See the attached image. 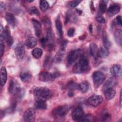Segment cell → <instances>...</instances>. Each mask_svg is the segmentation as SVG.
I'll return each mask as SVG.
<instances>
[{"instance_id": "1", "label": "cell", "mask_w": 122, "mask_h": 122, "mask_svg": "<svg viewBox=\"0 0 122 122\" xmlns=\"http://www.w3.org/2000/svg\"><path fill=\"white\" fill-rule=\"evenodd\" d=\"M33 94L36 101H46L52 96L51 91L46 87H36L33 91Z\"/></svg>"}, {"instance_id": "2", "label": "cell", "mask_w": 122, "mask_h": 122, "mask_svg": "<svg viewBox=\"0 0 122 122\" xmlns=\"http://www.w3.org/2000/svg\"><path fill=\"white\" fill-rule=\"evenodd\" d=\"M89 68L88 60L82 56L73 66L72 71L74 73H82L87 72Z\"/></svg>"}, {"instance_id": "3", "label": "cell", "mask_w": 122, "mask_h": 122, "mask_svg": "<svg viewBox=\"0 0 122 122\" xmlns=\"http://www.w3.org/2000/svg\"><path fill=\"white\" fill-rule=\"evenodd\" d=\"M69 110L70 107L67 105L58 106L52 111V114L55 118H61L66 116Z\"/></svg>"}, {"instance_id": "4", "label": "cell", "mask_w": 122, "mask_h": 122, "mask_svg": "<svg viewBox=\"0 0 122 122\" xmlns=\"http://www.w3.org/2000/svg\"><path fill=\"white\" fill-rule=\"evenodd\" d=\"M82 51L80 49L74 50L71 51L67 56V64L68 65H71L78 58L82 57Z\"/></svg>"}, {"instance_id": "5", "label": "cell", "mask_w": 122, "mask_h": 122, "mask_svg": "<svg viewBox=\"0 0 122 122\" xmlns=\"http://www.w3.org/2000/svg\"><path fill=\"white\" fill-rule=\"evenodd\" d=\"M58 76V73H52L47 71H42L39 74V79L43 82H51L54 81Z\"/></svg>"}, {"instance_id": "6", "label": "cell", "mask_w": 122, "mask_h": 122, "mask_svg": "<svg viewBox=\"0 0 122 122\" xmlns=\"http://www.w3.org/2000/svg\"><path fill=\"white\" fill-rule=\"evenodd\" d=\"M92 79L94 85L98 87L102 85L105 79L104 74L101 71H96L92 74Z\"/></svg>"}, {"instance_id": "7", "label": "cell", "mask_w": 122, "mask_h": 122, "mask_svg": "<svg viewBox=\"0 0 122 122\" xmlns=\"http://www.w3.org/2000/svg\"><path fill=\"white\" fill-rule=\"evenodd\" d=\"M9 92L12 95L18 94L21 91L20 86L18 81L14 79L11 80L9 86Z\"/></svg>"}, {"instance_id": "8", "label": "cell", "mask_w": 122, "mask_h": 122, "mask_svg": "<svg viewBox=\"0 0 122 122\" xmlns=\"http://www.w3.org/2000/svg\"><path fill=\"white\" fill-rule=\"evenodd\" d=\"M103 100V99L101 95H93L87 100V102L92 106L97 107L102 103Z\"/></svg>"}, {"instance_id": "9", "label": "cell", "mask_w": 122, "mask_h": 122, "mask_svg": "<svg viewBox=\"0 0 122 122\" xmlns=\"http://www.w3.org/2000/svg\"><path fill=\"white\" fill-rule=\"evenodd\" d=\"M24 44L22 42H20L18 44L15 49V54L18 60H21L24 57L25 54Z\"/></svg>"}, {"instance_id": "10", "label": "cell", "mask_w": 122, "mask_h": 122, "mask_svg": "<svg viewBox=\"0 0 122 122\" xmlns=\"http://www.w3.org/2000/svg\"><path fill=\"white\" fill-rule=\"evenodd\" d=\"M36 112L35 110L32 108L27 109L23 114L24 121L27 122H33L35 117Z\"/></svg>"}, {"instance_id": "11", "label": "cell", "mask_w": 122, "mask_h": 122, "mask_svg": "<svg viewBox=\"0 0 122 122\" xmlns=\"http://www.w3.org/2000/svg\"><path fill=\"white\" fill-rule=\"evenodd\" d=\"M0 35L3 38L4 40H5L7 44L10 46L13 43V39L10 35V28L8 26H6L2 31V33H0Z\"/></svg>"}, {"instance_id": "12", "label": "cell", "mask_w": 122, "mask_h": 122, "mask_svg": "<svg viewBox=\"0 0 122 122\" xmlns=\"http://www.w3.org/2000/svg\"><path fill=\"white\" fill-rule=\"evenodd\" d=\"M47 45L48 46L49 49H51L54 46V33L52 30L49 28L48 30L47 33V37H46Z\"/></svg>"}, {"instance_id": "13", "label": "cell", "mask_w": 122, "mask_h": 122, "mask_svg": "<svg viewBox=\"0 0 122 122\" xmlns=\"http://www.w3.org/2000/svg\"><path fill=\"white\" fill-rule=\"evenodd\" d=\"M110 72L114 77H120L122 76V67L119 64H113L110 68Z\"/></svg>"}, {"instance_id": "14", "label": "cell", "mask_w": 122, "mask_h": 122, "mask_svg": "<svg viewBox=\"0 0 122 122\" xmlns=\"http://www.w3.org/2000/svg\"><path fill=\"white\" fill-rule=\"evenodd\" d=\"M83 115V111L81 108H77L74 110L71 114L72 119L75 121H80Z\"/></svg>"}, {"instance_id": "15", "label": "cell", "mask_w": 122, "mask_h": 122, "mask_svg": "<svg viewBox=\"0 0 122 122\" xmlns=\"http://www.w3.org/2000/svg\"><path fill=\"white\" fill-rule=\"evenodd\" d=\"M65 48L61 47L56 53L53 59V61L55 63H59L61 62L63 59L65 53Z\"/></svg>"}, {"instance_id": "16", "label": "cell", "mask_w": 122, "mask_h": 122, "mask_svg": "<svg viewBox=\"0 0 122 122\" xmlns=\"http://www.w3.org/2000/svg\"><path fill=\"white\" fill-rule=\"evenodd\" d=\"M120 10V7L117 4L111 5L108 9L107 12L109 16H113L119 12Z\"/></svg>"}, {"instance_id": "17", "label": "cell", "mask_w": 122, "mask_h": 122, "mask_svg": "<svg viewBox=\"0 0 122 122\" xmlns=\"http://www.w3.org/2000/svg\"><path fill=\"white\" fill-rule=\"evenodd\" d=\"M32 22L33 24L35 35L37 37H40L41 33V23L34 19L32 20Z\"/></svg>"}, {"instance_id": "18", "label": "cell", "mask_w": 122, "mask_h": 122, "mask_svg": "<svg viewBox=\"0 0 122 122\" xmlns=\"http://www.w3.org/2000/svg\"><path fill=\"white\" fill-rule=\"evenodd\" d=\"M117 83V80L114 77L110 78L105 82L103 85V88L104 90L108 88H112V87L115 86Z\"/></svg>"}, {"instance_id": "19", "label": "cell", "mask_w": 122, "mask_h": 122, "mask_svg": "<svg viewBox=\"0 0 122 122\" xmlns=\"http://www.w3.org/2000/svg\"><path fill=\"white\" fill-rule=\"evenodd\" d=\"M24 44L29 49L33 48L37 44V40L33 37L28 38L25 40Z\"/></svg>"}, {"instance_id": "20", "label": "cell", "mask_w": 122, "mask_h": 122, "mask_svg": "<svg viewBox=\"0 0 122 122\" xmlns=\"http://www.w3.org/2000/svg\"><path fill=\"white\" fill-rule=\"evenodd\" d=\"M104 94L106 99L108 100L112 99L116 94V91L112 88H108L104 91Z\"/></svg>"}, {"instance_id": "21", "label": "cell", "mask_w": 122, "mask_h": 122, "mask_svg": "<svg viewBox=\"0 0 122 122\" xmlns=\"http://www.w3.org/2000/svg\"><path fill=\"white\" fill-rule=\"evenodd\" d=\"M5 19L8 24L14 28L16 25V19L14 15L11 13H6L5 16Z\"/></svg>"}, {"instance_id": "22", "label": "cell", "mask_w": 122, "mask_h": 122, "mask_svg": "<svg viewBox=\"0 0 122 122\" xmlns=\"http://www.w3.org/2000/svg\"><path fill=\"white\" fill-rule=\"evenodd\" d=\"M0 85L3 86L6 82L7 79V73L6 68L2 67L0 69Z\"/></svg>"}, {"instance_id": "23", "label": "cell", "mask_w": 122, "mask_h": 122, "mask_svg": "<svg viewBox=\"0 0 122 122\" xmlns=\"http://www.w3.org/2000/svg\"><path fill=\"white\" fill-rule=\"evenodd\" d=\"M98 47L95 43L92 42L90 44L89 47L90 53L94 58H96L98 56Z\"/></svg>"}, {"instance_id": "24", "label": "cell", "mask_w": 122, "mask_h": 122, "mask_svg": "<svg viewBox=\"0 0 122 122\" xmlns=\"http://www.w3.org/2000/svg\"><path fill=\"white\" fill-rule=\"evenodd\" d=\"M109 52L107 49L104 47H101L98 50V56L101 58H106L108 57Z\"/></svg>"}, {"instance_id": "25", "label": "cell", "mask_w": 122, "mask_h": 122, "mask_svg": "<svg viewBox=\"0 0 122 122\" xmlns=\"http://www.w3.org/2000/svg\"><path fill=\"white\" fill-rule=\"evenodd\" d=\"M114 39L116 42L120 46L122 44V31L120 29L116 30L114 34Z\"/></svg>"}, {"instance_id": "26", "label": "cell", "mask_w": 122, "mask_h": 122, "mask_svg": "<svg viewBox=\"0 0 122 122\" xmlns=\"http://www.w3.org/2000/svg\"><path fill=\"white\" fill-rule=\"evenodd\" d=\"M55 26L57 30L58 34L60 38H62L63 37V31L61 22L60 20L59 17H58L55 20Z\"/></svg>"}, {"instance_id": "27", "label": "cell", "mask_w": 122, "mask_h": 122, "mask_svg": "<svg viewBox=\"0 0 122 122\" xmlns=\"http://www.w3.org/2000/svg\"><path fill=\"white\" fill-rule=\"evenodd\" d=\"M102 43H103L104 47L106 49H109L111 45V42L109 40L107 34L105 31H103L102 35Z\"/></svg>"}, {"instance_id": "28", "label": "cell", "mask_w": 122, "mask_h": 122, "mask_svg": "<svg viewBox=\"0 0 122 122\" xmlns=\"http://www.w3.org/2000/svg\"><path fill=\"white\" fill-rule=\"evenodd\" d=\"M34 107L37 109L45 110L47 108V105L45 101H36L34 103Z\"/></svg>"}, {"instance_id": "29", "label": "cell", "mask_w": 122, "mask_h": 122, "mask_svg": "<svg viewBox=\"0 0 122 122\" xmlns=\"http://www.w3.org/2000/svg\"><path fill=\"white\" fill-rule=\"evenodd\" d=\"M107 1L106 0L100 1L99 5V13L100 14H103L106 11L107 5Z\"/></svg>"}, {"instance_id": "30", "label": "cell", "mask_w": 122, "mask_h": 122, "mask_svg": "<svg viewBox=\"0 0 122 122\" xmlns=\"http://www.w3.org/2000/svg\"><path fill=\"white\" fill-rule=\"evenodd\" d=\"M89 88V85L87 81L82 82L78 85V90L83 93L87 92L88 91Z\"/></svg>"}, {"instance_id": "31", "label": "cell", "mask_w": 122, "mask_h": 122, "mask_svg": "<svg viewBox=\"0 0 122 122\" xmlns=\"http://www.w3.org/2000/svg\"><path fill=\"white\" fill-rule=\"evenodd\" d=\"M31 54L35 58L38 59H40L42 56V51L41 49L39 48H35L32 50Z\"/></svg>"}, {"instance_id": "32", "label": "cell", "mask_w": 122, "mask_h": 122, "mask_svg": "<svg viewBox=\"0 0 122 122\" xmlns=\"http://www.w3.org/2000/svg\"><path fill=\"white\" fill-rule=\"evenodd\" d=\"M20 78L22 81L27 82L31 79V75L29 72H23L20 74Z\"/></svg>"}, {"instance_id": "33", "label": "cell", "mask_w": 122, "mask_h": 122, "mask_svg": "<svg viewBox=\"0 0 122 122\" xmlns=\"http://www.w3.org/2000/svg\"><path fill=\"white\" fill-rule=\"evenodd\" d=\"M52 61H53V60L52 59L51 56L50 55L47 56L45 58V60L44 61V63H43L44 67L46 69H49L52 64Z\"/></svg>"}, {"instance_id": "34", "label": "cell", "mask_w": 122, "mask_h": 122, "mask_svg": "<svg viewBox=\"0 0 122 122\" xmlns=\"http://www.w3.org/2000/svg\"><path fill=\"white\" fill-rule=\"evenodd\" d=\"M39 6L41 10L42 11H46L49 8V4L48 2L46 0H40Z\"/></svg>"}, {"instance_id": "35", "label": "cell", "mask_w": 122, "mask_h": 122, "mask_svg": "<svg viewBox=\"0 0 122 122\" xmlns=\"http://www.w3.org/2000/svg\"><path fill=\"white\" fill-rule=\"evenodd\" d=\"M78 85L79 84L74 81H70L67 84V88L71 91L78 89Z\"/></svg>"}, {"instance_id": "36", "label": "cell", "mask_w": 122, "mask_h": 122, "mask_svg": "<svg viewBox=\"0 0 122 122\" xmlns=\"http://www.w3.org/2000/svg\"><path fill=\"white\" fill-rule=\"evenodd\" d=\"M29 12L30 15H39L40 14L39 10L34 6H32L30 8L29 10Z\"/></svg>"}, {"instance_id": "37", "label": "cell", "mask_w": 122, "mask_h": 122, "mask_svg": "<svg viewBox=\"0 0 122 122\" xmlns=\"http://www.w3.org/2000/svg\"><path fill=\"white\" fill-rule=\"evenodd\" d=\"M110 118H111V116H110V114H109L107 112H104L103 113V114L102 115V121H108L109 119H110Z\"/></svg>"}, {"instance_id": "38", "label": "cell", "mask_w": 122, "mask_h": 122, "mask_svg": "<svg viewBox=\"0 0 122 122\" xmlns=\"http://www.w3.org/2000/svg\"><path fill=\"white\" fill-rule=\"evenodd\" d=\"M92 116L90 115H86L85 116H83V117L80 120V121H81V122H90L92 120Z\"/></svg>"}, {"instance_id": "39", "label": "cell", "mask_w": 122, "mask_h": 122, "mask_svg": "<svg viewBox=\"0 0 122 122\" xmlns=\"http://www.w3.org/2000/svg\"><path fill=\"white\" fill-rule=\"evenodd\" d=\"M81 2V0H72L70 2V6L72 8H75L76 7H77L79 4Z\"/></svg>"}, {"instance_id": "40", "label": "cell", "mask_w": 122, "mask_h": 122, "mask_svg": "<svg viewBox=\"0 0 122 122\" xmlns=\"http://www.w3.org/2000/svg\"><path fill=\"white\" fill-rule=\"evenodd\" d=\"M5 45L3 42H0V56L2 57L5 51Z\"/></svg>"}, {"instance_id": "41", "label": "cell", "mask_w": 122, "mask_h": 122, "mask_svg": "<svg viewBox=\"0 0 122 122\" xmlns=\"http://www.w3.org/2000/svg\"><path fill=\"white\" fill-rule=\"evenodd\" d=\"M96 19V20L99 23H104L105 22V20L104 18L101 15H98V16H97Z\"/></svg>"}, {"instance_id": "42", "label": "cell", "mask_w": 122, "mask_h": 122, "mask_svg": "<svg viewBox=\"0 0 122 122\" xmlns=\"http://www.w3.org/2000/svg\"><path fill=\"white\" fill-rule=\"evenodd\" d=\"M75 32V29L73 28H71L69 29H68L67 31V35L69 37H72L74 35Z\"/></svg>"}, {"instance_id": "43", "label": "cell", "mask_w": 122, "mask_h": 122, "mask_svg": "<svg viewBox=\"0 0 122 122\" xmlns=\"http://www.w3.org/2000/svg\"><path fill=\"white\" fill-rule=\"evenodd\" d=\"M41 44L42 45V46L43 48H45L46 47L47 45V40L46 38L45 39V38H42L41 39Z\"/></svg>"}, {"instance_id": "44", "label": "cell", "mask_w": 122, "mask_h": 122, "mask_svg": "<svg viewBox=\"0 0 122 122\" xmlns=\"http://www.w3.org/2000/svg\"><path fill=\"white\" fill-rule=\"evenodd\" d=\"M116 20L118 24L122 26V17L121 16L118 15L116 18Z\"/></svg>"}, {"instance_id": "45", "label": "cell", "mask_w": 122, "mask_h": 122, "mask_svg": "<svg viewBox=\"0 0 122 122\" xmlns=\"http://www.w3.org/2000/svg\"><path fill=\"white\" fill-rule=\"evenodd\" d=\"M5 10V6L4 4V3L0 1V10L1 12H3Z\"/></svg>"}, {"instance_id": "46", "label": "cell", "mask_w": 122, "mask_h": 122, "mask_svg": "<svg viewBox=\"0 0 122 122\" xmlns=\"http://www.w3.org/2000/svg\"><path fill=\"white\" fill-rule=\"evenodd\" d=\"M120 103L121 104H122V90H121L120 94Z\"/></svg>"}, {"instance_id": "47", "label": "cell", "mask_w": 122, "mask_h": 122, "mask_svg": "<svg viewBox=\"0 0 122 122\" xmlns=\"http://www.w3.org/2000/svg\"><path fill=\"white\" fill-rule=\"evenodd\" d=\"M68 96L70 97H71L73 96V93L72 92H70L68 93Z\"/></svg>"}, {"instance_id": "48", "label": "cell", "mask_w": 122, "mask_h": 122, "mask_svg": "<svg viewBox=\"0 0 122 122\" xmlns=\"http://www.w3.org/2000/svg\"><path fill=\"white\" fill-rule=\"evenodd\" d=\"M92 25L91 24L90 26H89V30H90V31L91 32L92 31Z\"/></svg>"}, {"instance_id": "49", "label": "cell", "mask_w": 122, "mask_h": 122, "mask_svg": "<svg viewBox=\"0 0 122 122\" xmlns=\"http://www.w3.org/2000/svg\"><path fill=\"white\" fill-rule=\"evenodd\" d=\"M27 1H28L29 2H33V0H27Z\"/></svg>"}]
</instances>
